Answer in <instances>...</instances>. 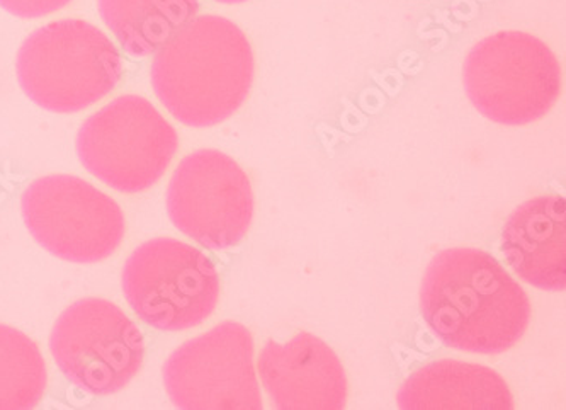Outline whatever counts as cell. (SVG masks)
I'll return each mask as SVG.
<instances>
[{"instance_id":"obj_9","label":"cell","mask_w":566,"mask_h":410,"mask_svg":"<svg viewBox=\"0 0 566 410\" xmlns=\"http://www.w3.org/2000/svg\"><path fill=\"white\" fill-rule=\"evenodd\" d=\"M167 213L176 229L202 248H233L245 239L254 219L251 179L227 154L198 150L174 170Z\"/></svg>"},{"instance_id":"obj_16","label":"cell","mask_w":566,"mask_h":410,"mask_svg":"<svg viewBox=\"0 0 566 410\" xmlns=\"http://www.w3.org/2000/svg\"><path fill=\"white\" fill-rule=\"evenodd\" d=\"M72 0H0V8L22 19H38L66 8Z\"/></svg>"},{"instance_id":"obj_8","label":"cell","mask_w":566,"mask_h":410,"mask_svg":"<svg viewBox=\"0 0 566 410\" xmlns=\"http://www.w3.org/2000/svg\"><path fill=\"white\" fill-rule=\"evenodd\" d=\"M50 349L60 371L93 396L122 392L142 371L145 339L137 324L103 298L78 299L53 326Z\"/></svg>"},{"instance_id":"obj_14","label":"cell","mask_w":566,"mask_h":410,"mask_svg":"<svg viewBox=\"0 0 566 410\" xmlns=\"http://www.w3.org/2000/svg\"><path fill=\"white\" fill-rule=\"evenodd\" d=\"M198 0H99V12L122 49L147 59L198 15Z\"/></svg>"},{"instance_id":"obj_13","label":"cell","mask_w":566,"mask_h":410,"mask_svg":"<svg viewBox=\"0 0 566 410\" xmlns=\"http://www.w3.org/2000/svg\"><path fill=\"white\" fill-rule=\"evenodd\" d=\"M405 410H511V388L486 366L441 359L410 375L398 392Z\"/></svg>"},{"instance_id":"obj_5","label":"cell","mask_w":566,"mask_h":410,"mask_svg":"<svg viewBox=\"0 0 566 410\" xmlns=\"http://www.w3.org/2000/svg\"><path fill=\"white\" fill-rule=\"evenodd\" d=\"M179 150L176 128L157 107L128 94L88 116L78 129L82 166L125 195L148 191L166 175Z\"/></svg>"},{"instance_id":"obj_15","label":"cell","mask_w":566,"mask_h":410,"mask_svg":"<svg viewBox=\"0 0 566 410\" xmlns=\"http://www.w3.org/2000/svg\"><path fill=\"white\" fill-rule=\"evenodd\" d=\"M49 371L36 343L0 326V410L34 409L46 392Z\"/></svg>"},{"instance_id":"obj_4","label":"cell","mask_w":566,"mask_h":410,"mask_svg":"<svg viewBox=\"0 0 566 410\" xmlns=\"http://www.w3.org/2000/svg\"><path fill=\"white\" fill-rule=\"evenodd\" d=\"M464 90L473 106L499 125L545 118L562 96V65L545 41L523 31H499L468 53Z\"/></svg>"},{"instance_id":"obj_12","label":"cell","mask_w":566,"mask_h":410,"mask_svg":"<svg viewBox=\"0 0 566 410\" xmlns=\"http://www.w3.org/2000/svg\"><path fill=\"white\" fill-rule=\"evenodd\" d=\"M502 252L524 282L545 292L566 288L565 198L539 197L521 204L505 223Z\"/></svg>"},{"instance_id":"obj_6","label":"cell","mask_w":566,"mask_h":410,"mask_svg":"<svg viewBox=\"0 0 566 410\" xmlns=\"http://www.w3.org/2000/svg\"><path fill=\"white\" fill-rule=\"evenodd\" d=\"M123 293L133 312L154 329H195L217 311L221 283L205 252L176 239H154L129 255Z\"/></svg>"},{"instance_id":"obj_3","label":"cell","mask_w":566,"mask_h":410,"mask_svg":"<svg viewBox=\"0 0 566 410\" xmlns=\"http://www.w3.org/2000/svg\"><path fill=\"white\" fill-rule=\"evenodd\" d=\"M15 71L34 104L69 115L84 112L116 90L123 60L99 28L82 19H62L27 38Z\"/></svg>"},{"instance_id":"obj_7","label":"cell","mask_w":566,"mask_h":410,"mask_svg":"<svg viewBox=\"0 0 566 410\" xmlns=\"http://www.w3.org/2000/svg\"><path fill=\"white\" fill-rule=\"evenodd\" d=\"M21 211L34 241L69 263H101L118 251L126 235L122 207L75 176L31 182L22 192Z\"/></svg>"},{"instance_id":"obj_17","label":"cell","mask_w":566,"mask_h":410,"mask_svg":"<svg viewBox=\"0 0 566 410\" xmlns=\"http://www.w3.org/2000/svg\"><path fill=\"white\" fill-rule=\"evenodd\" d=\"M217 2H221V4H243V2H249V0H217Z\"/></svg>"},{"instance_id":"obj_10","label":"cell","mask_w":566,"mask_h":410,"mask_svg":"<svg viewBox=\"0 0 566 410\" xmlns=\"http://www.w3.org/2000/svg\"><path fill=\"white\" fill-rule=\"evenodd\" d=\"M174 406L186 410H261L254 337L237 322H223L177 348L164 365Z\"/></svg>"},{"instance_id":"obj_2","label":"cell","mask_w":566,"mask_h":410,"mask_svg":"<svg viewBox=\"0 0 566 410\" xmlns=\"http://www.w3.org/2000/svg\"><path fill=\"white\" fill-rule=\"evenodd\" d=\"M251 41L230 19H192L155 53L150 78L167 112L192 128L220 125L239 112L254 82Z\"/></svg>"},{"instance_id":"obj_1","label":"cell","mask_w":566,"mask_h":410,"mask_svg":"<svg viewBox=\"0 0 566 410\" xmlns=\"http://www.w3.org/2000/svg\"><path fill=\"white\" fill-rule=\"evenodd\" d=\"M420 311L452 349L501 355L523 339L531 304L523 286L480 249L439 252L423 274Z\"/></svg>"},{"instance_id":"obj_11","label":"cell","mask_w":566,"mask_h":410,"mask_svg":"<svg viewBox=\"0 0 566 410\" xmlns=\"http://www.w3.org/2000/svg\"><path fill=\"white\" fill-rule=\"evenodd\" d=\"M269 399L283 410H340L346 407V371L324 340L302 333L287 344H265L258 361Z\"/></svg>"}]
</instances>
